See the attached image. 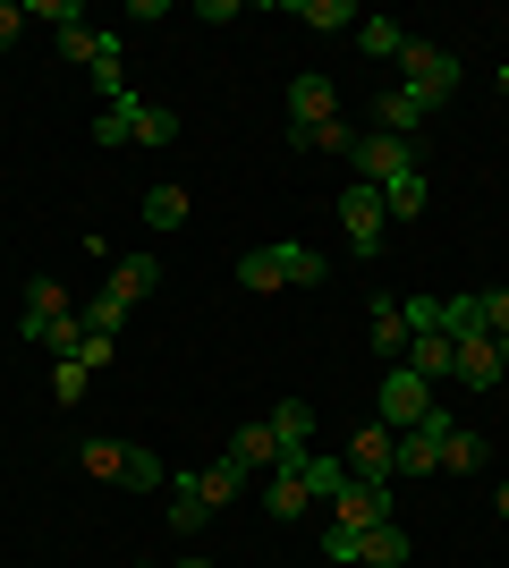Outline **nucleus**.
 Masks as SVG:
<instances>
[{"label":"nucleus","mask_w":509,"mask_h":568,"mask_svg":"<svg viewBox=\"0 0 509 568\" xmlns=\"http://www.w3.org/2000/svg\"><path fill=\"white\" fill-rule=\"evenodd\" d=\"M399 85H408V94H425V102L441 111V102L459 94V51L434 43V34H408V51H399Z\"/></svg>","instance_id":"20e7f679"},{"label":"nucleus","mask_w":509,"mask_h":568,"mask_svg":"<svg viewBox=\"0 0 509 568\" xmlns=\"http://www.w3.org/2000/svg\"><path fill=\"white\" fill-rule=\"evenodd\" d=\"M94 144H145V153H170V144H179V111H170V102H145V94H120V102H102Z\"/></svg>","instance_id":"f03ea898"},{"label":"nucleus","mask_w":509,"mask_h":568,"mask_svg":"<svg viewBox=\"0 0 509 568\" xmlns=\"http://www.w3.org/2000/svg\"><path fill=\"white\" fill-rule=\"evenodd\" d=\"M323 560H332V568H357V526H332V535H323Z\"/></svg>","instance_id":"72a5a7b5"},{"label":"nucleus","mask_w":509,"mask_h":568,"mask_svg":"<svg viewBox=\"0 0 509 568\" xmlns=\"http://www.w3.org/2000/svg\"><path fill=\"white\" fill-rule=\"evenodd\" d=\"M145 221L153 230H179L187 221V187H145Z\"/></svg>","instance_id":"c756f323"},{"label":"nucleus","mask_w":509,"mask_h":568,"mask_svg":"<svg viewBox=\"0 0 509 568\" xmlns=\"http://www.w3.org/2000/svg\"><path fill=\"white\" fill-rule=\"evenodd\" d=\"M501 94H509V60H501Z\"/></svg>","instance_id":"4c0bfd02"},{"label":"nucleus","mask_w":509,"mask_h":568,"mask_svg":"<svg viewBox=\"0 0 509 568\" xmlns=\"http://www.w3.org/2000/svg\"><path fill=\"white\" fill-rule=\"evenodd\" d=\"M357 560H374V568H408V535L399 526H357Z\"/></svg>","instance_id":"a878e982"},{"label":"nucleus","mask_w":509,"mask_h":568,"mask_svg":"<svg viewBox=\"0 0 509 568\" xmlns=\"http://www.w3.org/2000/svg\"><path fill=\"white\" fill-rule=\"evenodd\" d=\"M230 458H238L246 475H272V467H281V442H272V425H238V433H230Z\"/></svg>","instance_id":"4be33fe9"},{"label":"nucleus","mask_w":509,"mask_h":568,"mask_svg":"<svg viewBox=\"0 0 509 568\" xmlns=\"http://www.w3.org/2000/svg\"><path fill=\"white\" fill-rule=\"evenodd\" d=\"M374 356H383V365L408 356V314H399V297H374Z\"/></svg>","instance_id":"b1692460"},{"label":"nucleus","mask_w":509,"mask_h":568,"mask_svg":"<svg viewBox=\"0 0 509 568\" xmlns=\"http://www.w3.org/2000/svg\"><path fill=\"white\" fill-rule=\"evenodd\" d=\"M315 153H332V162H348V153H357V128H339V119H332V128H323V136H315Z\"/></svg>","instance_id":"f704fd0d"},{"label":"nucleus","mask_w":509,"mask_h":568,"mask_svg":"<svg viewBox=\"0 0 509 568\" xmlns=\"http://www.w3.org/2000/svg\"><path fill=\"white\" fill-rule=\"evenodd\" d=\"M281 467H297V475H306V493H315V500H339L348 484H357V475H348V458H339V450H323V442H315L306 458H281Z\"/></svg>","instance_id":"4468645a"},{"label":"nucleus","mask_w":509,"mask_h":568,"mask_svg":"<svg viewBox=\"0 0 509 568\" xmlns=\"http://www.w3.org/2000/svg\"><path fill=\"white\" fill-rule=\"evenodd\" d=\"M399 365H408L416 382H459V339H441V332H416Z\"/></svg>","instance_id":"ddd939ff"},{"label":"nucleus","mask_w":509,"mask_h":568,"mask_svg":"<svg viewBox=\"0 0 509 568\" xmlns=\"http://www.w3.org/2000/svg\"><path fill=\"white\" fill-rule=\"evenodd\" d=\"M339 230H348V246H357V255H374V246H383V230H390V213H383V187L348 179V187H339Z\"/></svg>","instance_id":"1a4fd4ad"},{"label":"nucleus","mask_w":509,"mask_h":568,"mask_svg":"<svg viewBox=\"0 0 509 568\" xmlns=\"http://www.w3.org/2000/svg\"><path fill=\"white\" fill-rule=\"evenodd\" d=\"M85 475H102V484H128V493H153L162 484V458L153 450H128V442H85Z\"/></svg>","instance_id":"0eeeda50"},{"label":"nucleus","mask_w":509,"mask_h":568,"mask_svg":"<svg viewBox=\"0 0 509 568\" xmlns=\"http://www.w3.org/2000/svg\"><path fill=\"white\" fill-rule=\"evenodd\" d=\"M120 323H128V297H111V288L77 306V332H85V339H120Z\"/></svg>","instance_id":"cd10ccee"},{"label":"nucleus","mask_w":509,"mask_h":568,"mask_svg":"<svg viewBox=\"0 0 509 568\" xmlns=\"http://www.w3.org/2000/svg\"><path fill=\"white\" fill-rule=\"evenodd\" d=\"M390 518V484H348L332 500V526H383Z\"/></svg>","instance_id":"dca6fc26"},{"label":"nucleus","mask_w":509,"mask_h":568,"mask_svg":"<svg viewBox=\"0 0 509 568\" xmlns=\"http://www.w3.org/2000/svg\"><path fill=\"white\" fill-rule=\"evenodd\" d=\"M425 119H434V102L408 94V85H383V94H374V128H383V136H408V144H416V128H425Z\"/></svg>","instance_id":"f8f14e48"},{"label":"nucleus","mask_w":509,"mask_h":568,"mask_svg":"<svg viewBox=\"0 0 509 568\" xmlns=\"http://www.w3.org/2000/svg\"><path fill=\"white\" fill-rule=\"evenodd\" d=\"M374 416H383L390 433H416L425 416H434V382H416L408 365H383V390H374Z\"/></svg>","instance_id":"423d86ee"},{"label":"nucleus","mask_w":509,"mask_h":568,"mask_svg":"<svg viewBox=\"0 0 509 568\" xmlns=\"http://www.w3.org/2000/svg\"><path fill=\"white\" fill-rule=\"evenodd\" d=\"M332 119H339V85L332 77H297L289 85V144H315Z\"/></svg>","instance_id":"6e6552de"},{"label":"nucleus","mask_w":509,"mask_h":568,"mask_svg":"<svg viewBox=\"0 0 509 568\" xmlns=\"http://www.w3.org/2000/svg\"><path fill=\"white\" fill-rule=\"evenodd\" d=\"M238 288H255V297H264V288H289V255H281V246H246L238 255Z\"/></svg>","instance_id":"412c9836"},{"label":"nucleus","mask_w":509,"mask_h":568,"mask_svg":"<svg viewBox=\"0 0 509 568\" xmlns=\"http://www.w3.org/2000/svg\"><path fill=\"white\" fill-rule=\"evenodd\" d=\"M289 18L315 26V34H357L365 9H357V0H289Z\"/></svg>","instance_id":"6ab92c4d"},{"label":"nucleus","mask_w":509,"mask_h":568,"mask_svg":"<svg viewBox=\"0 0 509 568\" xmlns=\"http://www.w3.org/2000/svg\"><path fill=\"white\" fill-rule=\"evenodd\" d=\"M459 390H501V348H492V332L459 339Z\"/></svg>","instance_id":"f3484780"},{"label":"nucleus","mask_w":509,"mask_h":568,"mask_svg":"<svg viewBox=\"0 0 509 568\" xmlns=\"http://www.w3.org/2000/svg\"><path fill=\"white\" fill-rule=\"evenodd\" d=\"M18 332L34 339V348H51V365L85 348V332H77V306H69V288H60V281H34V288H26V314H18Z\"/></svg>","instance_id":"7ed1b4c3"},{"label":"nucleus","mask_w":509,"mask_h":568,"mask_svg":"<svg viewBox=\"0 0 509 568\" xmlns=\"http://www.w3.org/2000/svg\"><path fill=\"white\" fill-rule=\"evenodd\" d=\"M85 382H94V365L60 356V365H51V407H77V399H85Z\"/></svg>","instance_id":"c85d7f7f"},{"label":"nucleus","mask_w":509,"mask_h":568,"mask_svg":"<svg viewBox=\"0 0 509 568\" xmlns=\"http://www.w3.org/2000/svg\"><path fill=\"white\" fill-rule=\"evenodd\" d=\"M26 26H34V18H26V0H0V43H18Z\"/></svg>","instance_id":"c9c22d12"},{"label":"nucleus","mask_w":509,"mask_h":568,"mask_svg":"<svg viewBox=\"0 0 509 568\" xmlns=\"http://www.w3.org/2000/svg\"><path fill=\"white\" fill-rule=\"evenodd\" d=\"M26 18H34V26H60V34H77V26H85V9H77V0H26Z\"/></svg>","instance_id":"7c9ffc66"},{"label":"nucleus","mask_w":509,"mask_h":568,"mask_svg":"<svg viewBox=\"0 0 509 568\" xmlns=\"http://www.w3.org/2000/svg\"><path fill=\"white\" fill-rule=\"evenodd\" d=\"M145 288H162V255H120V263H111V297L136 306Z\"/></svg>","instance_id":"393cba45"},{"label":"nucleus","mask_w":509,"mask_h":568,"mask_svg":"<svg viewBox=\"0 0 509 568\" xmlns=\"http://www.w3.org/2000/svg\"><path fill=\"white\" fill-rule=\"evenodd\" d=\"M348 162H357V179H365V187H390L399 170H425V162H416V144H408V136H383V128H365Z\"/></svg>","instance_id":"9d476101"},{"label":"nucleus","mask_w":509,"mask_h":568,"mask_svg":"<svg viewBox=\"0 0 509 568\" xmlns=\"http://www.w3.org/2000/svg\"><path fill=\"white\" fill-rule=\"evenodd\" d=\"M485 467V433H467L450 407H441V475H476Z\"/></svg>","instance_id":"a211bd4d"},{"label":"nucleus","mask_w":509,"mask_h":568,"mask_svg":"<svg viewBox=\"0 0 509 568\" xmlns=\"http://www.w3.org/2000/svg\"><path fill=\"white\" fill-rule=\"evenodd\" d=\"M348 475H357V484H390V458H399V433L383 425V416H374V425H357L348 433Z\"/></svg>","instance_id":"9b49d317"},{"label":"nucleus","mask_w":509,"mask_h":568,"mask_svg":"<svg viewBox=\"0 0 509 568\" xmlns=\"http://www.w3.org/2000/svg\"><path fill=\"white\" fill-rule=\"evenodd\" d=\"M425 204H434V179H425V170H399V179L383 187V213L390 221H416Z\"/></svg>","instance_id":"5701e85b"},{"label":"nucleus","mask_w":509,"mask_h":568,"mask_svg":"<svg viewBox=\"0 0 509 568\" xmlns=\"http://www.w3.org/2000/svg\"><path fill=\"white\" fill-rule=\"evenodd\" d=\"M281 255H289V288H315V281H323V255H315V246L281 237Z\"/></svg>","instance_id":"2f4dec72"},{"label":"nucleus","mask_w":509,"mask_h":568,"mask_svg":"<svg viewBox=\"0 0 509 568\" xmlns=\"http://www.w3.org/2000/svg\"><path fill=\"white\" fill-rule=\"evenodd\" d=\"M264 425H272V442H281V458H306V450H315V407H306V399H281Z\"/></svg>","instance_id":"2eb2a0df"},{"label":"nucleus","mask_w":509,"mask_h":568,"mask_svg":"<svg viewBox=\"0 0 509 568\" xmlns=\"http://www.w3.org/2000/svg\"><path fill=\"white\" fill-rule=\"evenodd\" d=\"M60 60L94 77V94H111V102L128 94L120 85V26H77V34H60Z\"/></svg>","instance_id":"39448f33"},{"label":"nucleus","mask_w":509,"mask_h":568,"mask_svg":"<svg viewBox=\"0 0 509 568\" xmlns=\"http://www.w3.org/2000/svg\"><path fill=\"white\" fill-rule=\"evenodd\" d=\"M357 51H365V60H390V69H399V51H408V26H399V18H365V26H357Z\"/></svg>","instance_id":"bb28decb"},{"label":"nucleus","mask_w":509,"mask_h":568,"mask_svg":"<svg viewBox=\"0 0 509 568\" xmlns=\"http://www.w3.org/2000/svg\"><path fill=\"white\" fill-rule=\"evenodd\" d=\"M179 568H213V560H179Z\"/></svg>","instance_id":"58836bf2"},{"label":"nucleus","mask_w":509,"mask_h":568,"mask_svg":"<svg viewBox=\"0 0 509 568\" xmlns=\"http://www.w3.org/2000/svg\"><path fill=\"white\" fill-rule=\"evenodd\" d=\"M246 493V467L230 450L213 458V467H187V475H170V526L179 535H195V526L213 518V509H230V500Z\"/></svg>","instance_id":"f257e3e1"},{"label":"nucleus","mask_w":509,"mask_h":568,"mask_svg":"<svg viewBox=\"0 0 509 568\" xmlns=\"http://www.w3.org/2000/svg\"><path fill=\"white\" fill-rule=\"evenodd\" d=\"M492 509H501V518H509V484H501V493H492Z\"/></svg>","instance_id":"e433bc0d"},{"label":"nucleus","mask_w":509,"mask_h":568,"mask_svg":"<svg viewBox=\"0 0 509 568\" xmlns=\"http://www.w3.org/2000/svg\"><path fill=\"white\" fill-rule=\"evenodd\" d=\"M306 509H315L306 475H297V467H272L264 475V518H306Z\"/></svg>","instance_id":"aec40b11"},{"label":"nucleus","mask_w":509,"mask_h":568,"mask_svg":"<svg viewBox=\"0 0 509 568\" xmlns=\"http://www.w3.org/2000/svg\"><path fill=\"white\" fill-rule=\"evenodd\" d=\"M501 390H509V382H501Z\"/></svg>","instance_id":"ea45409f"},{"label":"nucleus","mask_w":509,"mask_h":568,"mask_svg":"<svg viewBox=\"0 0 509 568\" xmlns=\"http://www.w3.org/2000/svg\"><path fill=\"white\" fill-rule=\"evenodd\" d=\"M476 306H485V332L509 339V288H476Z\"/></svg>","instance_id":"473e14b6"}]
</instances>
